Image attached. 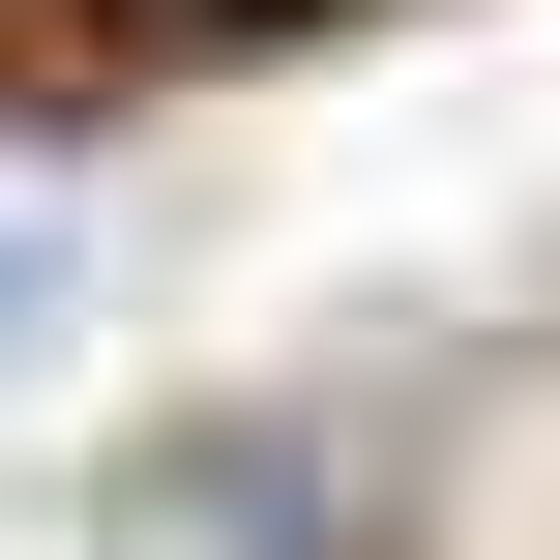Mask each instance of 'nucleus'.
<instances>
[{
    "instance_id": "obj_1",
    "label": "nucleus",
    "mask_w": 560,
    "mask_h": 560,
    "mask_svg": "<svg viewBox=\"0 0 560 560\" xmlns=\"http://www.w3.org/2000/svg\"><path fill=\"white\" fill-rule=\"evenodd\" d=\"M59 325H89V207H0V384H59Z\"/></svg>"
}]
</instances>
